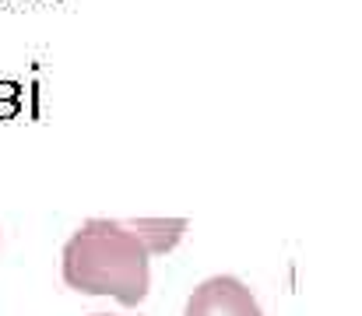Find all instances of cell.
Masks as SVG:
<instances>
[{"mask_svg": "<svg viewBox=\"0 0 362 316\" xmlns=\"http://www.w3.org/2000/svg\"><path fill=\"white\" fill-rule=\"evenodd\" d=\"M14 92H18V88H14V85H0V95H7V99H11V95H14Z\"/></svg>", "mask_w": 362, "mask_h": 316, "instance_id": "4", "label": "cell"}, {"mask_svg": "<svg viewBox=\"0 0 362 316\" xmlns=\"http://www.w3.org/2000/svg\"><path fill=\"white\" fill-rule=\"evenodd\" d=\"M127 225L137 232V239L144 242V250H148L151 257L173 253V250L183 242L187 228H190L187 218H130Z\"/></svg>", "mask_w": 362, "mask_h": 316, "instance_id": "3", "label": "cell"}, {"mask_svg": "<svg viewBox=\"0 0 362 316\" xmlns=\"http://www.w3.org/2000/svg\"><path fill=\"white\" fill-rule=\"evenodd\" d=\"M60 271L67 288L110 295L120 306H141L151 288V253L137 232L117 218H88L64 242Z\"/></svg>", "mask_w": 362, "mask_h": 316, "instance_id": "1", "label": "cell"}, {"mask_svg": "<svg viewBox=\"0 0 362 316\" xmlns=\"http://www.w3.org/2000/svg\"><path fill=\"white\" fill-rule=\"evenodd\" d=\"M92 316H110V313H92Z\"/></svg>", "mask_w": 362, "mask_h": 316, "instance_id": "5", "label": "cell"}, {"mask_svg": "<svg viewBox=\"0 0 362 316\" xmlns=\"http://www.w3.org/2000/svg\"><path fill=\"white\" fill-rule=\"evenodd\" d=\"M183 316H264V310L240 278L215 274L190 292Z\"/></svg>", "mask_w": 362, "mask_h": 316, "instance_id": "2", "label": "cell"}]
</instances>
